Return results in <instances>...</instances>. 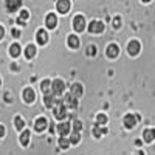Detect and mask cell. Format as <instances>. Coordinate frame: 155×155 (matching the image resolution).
I'll list each match as a JSON object with an SVG mask.
<instances>
[{
    "instance_id": "cell-1",
    "label": "cell",
    "mask_w": 155,
    "mask_h": 155,
    "mask_svg": "<svg viewBox=\"0 0 155 155\" xmlns=\"http://www.w3.org/2000/svg\"><path fill=\"white\" fill-rule=\"evenodd\" d=\"M54 118L56 120H64L67 116V110H65V107H64V104H62V99H54Z\"/></svg>"
},
{
    "instance_id": "cell-2",
    "label": "cell",
    "mask_w": 155,
    "mask_h": 155,
    "mask_svg": "<svg viewBox=\"0 0 155 155\" xmlns=\"http://www.w3.org/2000/svg\"><path fill=\"white\" fill-rule=\"evenodd\" d=\"M50 88H51V92H53V96L56 98V96L62 95V92H64V88H65V85H64V82H62L61 79H56V81L51 82Z\"/></svg>"
},
{
    "instance_id": "cell-3",
    "label": "cell",
    "mask_w": 155,
    "mask_h": 155,
    "mask_svg": "<svg viewBox=\"0 0 155 155\" xmlns=\"http://www.w3.org/2000/svg\"><path fill=\"white\" fill-rule=\"evenodd\" d=\"M73 27L76 31H84L85 30V19L82 16H76L73 20Z\"/></svg>"
},
{
    "instance_id": "cell-4",
    "label": "cell",
    "mask_w": 155,
    "mask_h": 155,
    "mask_svg": "<svg viewBox=\"0 0 155 155\" xmlns=\"http://www.w3.org/2000/svg\"><path fill=\"white\" fill-rule=\"evenodd\" d=\"M62 104H64V107H68V109H76V107H78V101H76V98H73L71 95H67L65 98L62 99Z\"/></svg>"
},
{
    "instance_id": "cell-5",
    "label": "cell",
    "mask_w": 155,
    "mask_h": 155,
    "mask_svg": "<svg viewBox=\"0 0 155 155\" xmlns=\"http://www.w3.org/2000/svg\"><path fill=\"white\" fill-rule=\"evenodd\" d=\"M88 31L90 33H102V31H104V23L95 20V22H92L88 25Z\"/></svg>"
},
{
    "instance_id": "cell-6",
    "label": "cell",
    "mask_w": 155,
    "mask_h": 155,
    "mask_svg": "<svg viewBox=\"0 0 155 155\" xmlns=\"http://www.w3.org/2000/svg\"><path fill=\"white\" fill-rule=\"evenodd\" d=\"M127 51H129V54H132V56L138 54V53H140V42L132 41L130 44L127 45Z\"/></svg>"
},
{
    "instance_id": "cell-7",
    "label": "cell",
    "mask_w": 155,
    "mask_h": 155,
    "mask_svg": "<svg viewBox=\"0 0 155 155\" xmlns=\"http://www.w3.org/2000/svg\"><path fill=\"white\" fill-rule=\"evenodd\" d=\"M137 116L135 115H126L124 116V126L127 127V129H132L135 124H137Z\"/></svg>"
},
{
    "instance_id": "cell-8",
    "label": "cell",
    "mask_w": 155,
    "mask_h": 155,
    "mask_svg": "<svg viewBox=\"0 0 155 155\" xmlns=\"http://www.w3.org/2000/svg\"><path fill=\"white\" fill-rule=\"evenodd\" d=\"M58 11L59 12H62V14H65V12H68V9H70V2L68 0H61V2H58Z\"/></svg>"
},
{
    "instance_id": "cell-9",
    "label": "cell",
    "mask_w": 155,
    "mask_h": 155,
    "mask_svg": "<svg viewBox=\"0 0 155 155\" xmlns=\"http://www.w3.org/2000/svg\"><path fill=\"white\" fill-rule=\"evenodd\" d=\"M45 25H47L50 30L56 28V25H58V19H56V16H54V14H48V16H47V20H45Z\"/></svg>"
},
{
    "instance_id": "cell-10",
    "label": "cell",
    "mask_w": 155,
    "mask_h": 155,
    "mask_svg": "<svg viewBox=\"0 0 155 155\" xmlns=\"http://www.w3.org/2000/svg\"><path fill=\"white\" fill-rule=\"evenodd\" d=\"M37 42L41 44V45H45V44L48 42V34H47V31H44V30H39V31H37Z\"/></svg>"
},
{
    "instance_id": "cell-11",
    "label": "cell",
    "mask_w": 155,
    "mask_h": 155,
    "mask_svg": "<svg viewBox=\"0 0 155 155\" xmlns=\"http://www.w3.org/2000/svg\"><path fill=\"white\" fill-rule=\"evenodd\" d=\"M58 132H59L62 137L68 135V132H70V124H68V123H61V124L58 126Z\"/></svg>"
},
{
    "instance_id": "cell-12",
    "label": "cell",
    "mask_w": 155,
    "mask_h": 155,
    "mask_svg": "<svg viewBox=\"0 0 155 155\" xmlns=\"http://www.w3.org/2000/svg\"><path fill=\"white\" fill-rule=\"evenodd\" d=\"M20 5H22L20 0H9V2H6V8H8L11 12H14L16 9H19Z\"/></svg>"
},
{
    "instance_id": "cell-13",
    "label": "cell",
    "mask_w": 155,
    "mask_h": 155,
    "mask_svg": "<svg viewBox=\"0 0 155 155\" xmlns=\"http://www.w3.org/2000/svg\"><path fill=\"white\" fill-rule=\"evenodd\" d=\"M118 51H120L118 45L112 44V45L107 47V56H109V58H116V56H118Z\"/></svg>"
},
{
    "instance_id": "cell-14",
    "label": "cell",
    "mask_w": 155,
    "mask_h": 155,
    "mask_svg": "<svg viewBox=\"0 0 155 155\" xmlns=\"http://www.w3.org/2000/svg\"><path fill=\"white\" fill-rule=\"evenodd\" d=\"M34 92H33V88H27V90H25V92H23V99H25V102H28V104H30V102H33L34 101Z\"/></svg>"
},
{
    "instance_id": "cell-15",
    "label": "cell",
    "mask_w": 155,
    "mask_h": 155,
    "mask_svg": "<svg viewBox=\"0 0 155 155\" xmlns=\"http://www.w3.org/2000/svg\"><path fill=\"white\" fill-rule=\"evenodd\" d=\"M47 124H48V121L45 120V118H39V120H36V130L37 132H42L44 130V129L47 127Z\"/></svg>"
},
{
    "instance_id": "cell-16",
    "label": "cell",
    "mask_w": 155,
    "mask_h": 155,
    "mask_svg": "<svg viewBox=\"0 0 155 155\" xmlns=\"http://www.w3.org/2000/svg\"><path fill=\"white\" fill-rule=\"evenodd\" d=\"M81 95H82V87L79 84H73V87H71V96L73 98H79Z\"/></svg>"
},
{
    "instance_id": "cell-17",
    "label": "cell",
    "mask_w": 155,
    "mask_h": 155,
    "mask_svg": "<svg viewBox=\"0 0 155 155\" xmlns=\"http://www.w3.org/2000/svg\"><path fill=\"white\" fill-rule=\"evenodd\" d=\"M9 53H11L12 58H17V56L20 54V45H19V44H12V45L9 47Z\"/></svg>"
},
{
    "instance_id": "cell-18",
    "label": "cell",
    "mask_w": 155,
    "mask_h": 155,
    "mask_svg": "<svg viewBox=\"0 0 155 155\" xmlns=\"http://www.w3.org/2000/svg\"><path fill=\"white\" fill-rule=\"evenodd\" d=\"M20 143H22L23 146H27V144L30 143V132H28V130H23V132H22V135H20Z\"/></svg>"
},
{
    "instance_id": "cell-19",
    "label": "cell",
    "mask_w": 155,
    "mask_h": 155,
    "mask_svg": "<svg viewBox=\"0 0 155 155\" xmlns=\"http://www.w3.org/2000/svg\"><path fill=\"white\" fill-rule=\"evenodd\" d=\"M34 54H36V47L34 45H28L27 50H25V56H27L28 59H31V58H34Z\"/></svg>"
},
{
    "instance_id": "cell-20",
    "label": "cell",
    "mask_w": 155,
    "mask_h": 155,
    "mask_svg": "<svg viewBox=\"0 0 155 155\" xmlns=\"http://www.w3.org/2000/svg\"><path fill=\"white\" fill-rule=\"evenodd\" d=\"M104 124H107V116L104 113H99L96 116V126H104Z\"/></svg>"
},
{
    "instance_id": "cell-21",
    "label": "cell",
    "mask_w": 155,
    "mask_h": 155,
    "mask_svg": "<svg viewBox=\"0 0 155 155\" xmlns=\"http://www.w3.org/2000/svg\"><path fill=\"white\" fill-rule=\"evenodd\" d=\"M45 106L47 107H53L54 106V96L51 95V93H48V95H45Z\"/></svg>"
},
{
    "instance_id": "cell-22",
    "label": "cell",
    "mask_w": 155,
    "mask_h": 155,
    "mask_svg": "<svg viewBox=\"0 0 155 155\" xmlns=\"http://www.w3.org/2000/svg\"><path fill=\"white\" fill-rule=\"evenodd\" d=\"M68 45L71 48H76L78 45H79V39H78L76 36H68Z\"/></svg>"
},
{
    "instance_id": "cell-23",
    "label": "cell",
    "mask_w": 155,
    "mask_h": 155,
    "mask_svg": "<svg viewBox=\"0 0 155 155\" xmlns=\"http://www.w3.org/2000/svg\"><path fill=\"white\" fill-rule=\"evenodd\" d=\"M14 126H16L17 130H22V129L25 127V123H23V120L20 118V116H16L14 118Z\"/></svg>"
},
{
    "instance_id": "cell-24",
    "label": "cell",
    "mask_w": 155,
    "mask_h": 155,
    "mask_svg": "<svg viewBox=\"0 0 155 155\" xmlns=\"http://www.w3.org/2000/svg\"><path fill=\"white\" fill-rule=\"evenodd\" d=\"M50 85H51V82H50V81H44V82L41 84V90H42V93H45V95H48V93H50Z\"/></svg>"
},
{
    "instance_id": "cell-25",
    "label": "cell",
    "mask_w": 155,
    "mask_h": 155,
    "mask_svg": "<svg viewBox=\"0 0 155 155\" xmlns=\"http://www.w3.org/2000/svg\"><path fill=\"white\" fill-rule=\"evenodd\" d=\"M68 140L65 138V137H61L59 138V146H61V149H68Z\"/></svg>"
},
{
    "instance_id": "cell-26",
    "label": "cell",
    "mask_w": 155,
    "mask_h": 155,
    "mask_svg": "<svg viewBox=\"0 0 155 155\" xmlns=\"http://www.w3.org/2000/svg\"><path fill=\"white\" fill-rule=\"evenodd\" d=\"M73 129H74V134H79V132L82 130V123H81L79 120H76V121L73 123Z\"/></svg>"
},
{
    "instance_id": "cell-27",
    "label": "cell",
    "mask_w": 155,
    "mask_h": 155,
    "mask_svg": "<svg viewBox=\"0 0 155 155\" xmlns=\"http://www.w3.org/2000/svg\"><path fill=\"white\" fill-rule=\"evenodd\" d=\"M153 135H155V132L152 130V129H149V130H146V132H144V135H143V137H144V140H146V141H152V140H153Z\"/></svg>"
},
{
    "instance_id": "cell-28",
    "label": "cell",
    "mask_w": 155,
    "mask_h": 155,
    "mask_svg": "<svg viewBox=\"0 0 155 155\" xmlns=\"http://www.w3.org/2000/svg\"><path fill=\"white\" fill-rule=\"evenodd\" d=\"M68 143H73V144H78V143H79V134H71V137H70V141H68Z\"/></svg>"
},
{
    "instance_id": "cell-29",
    "label": "cell",
    "mask_w": 155,
    "mask_h": 155,
    "mask_svg": "<svg viewBox=\"0 0 155 155\" xmlns=\"http://www.w3.org/2000/svg\"><path fill=\"white\" fill-rule=\"evenodd\" d=\"M101 135H102V129H99V126H96V124H95V127H93V137L99 138Z\"/></svg>"
},
{
    "instance_id": "cell-30",
    "label": "cell",
    "mask_w": 155,
    "mask_h": 155,
    "mask_svg": "<svg viewBox=\"0 0 155 155\" xmlns=\"http://www.w3.org/2000/svg\"><path fill=\"white\" fill-rule=\"evenodd\" d=\"M27 19H28V11H22V12H20V19H19V20H20V22H25Z\"/></svg>"
},
{
    "instance_id": "cell-31",
    "label": "cell",
    "mask_w": 155,
    "mask_h": 155,
    "mask_svg": "<svg viewBox=\"0 0 155 155\" xmlns=\"http://www.w3.org/2000/svg\"><path fill=\"white\" fill-rule=\"evenodd\" d=\"M120 23H121L120 17H116V19L113 20V27H115V28H120Z\"/></svg>"
},
{
    "instance_id": "cell-32",
    "label": "cell",
    "mask_w": 155,
    "mask_h": 155,
    "mask_svg": "<svg viewBox=\"0 0 155 155\" xmlns=\"http://www.w3.org/2000/svg\"><path fill=\"white\" fill-rule=\"evenodd\" d=\"M95 53H96V48L95 47H90L88 48V54H95Z\"/></svg>"
},
{
    "instance_id": "cell-33",
    "label": "cell",
    "mask_w": 155,
    "mask_h": 155,
    "mask_svg": "<svg viewBox=\"0 0 155 155\" xmlns=\"http://www.w3.org/2000/svg\"><path fill=\"white\" fill-rule=\"evenodd\" d=\"M11 33H12V36H14V37H20V31H17V30H12Z\"/></svg>"
},
{
    "instance_id": "cell-34",
    "label": "cell",
    "mask_w": 155,
    "mask_h": 155,
    "mask_svg": "<svg viewBox=\"0 0 155 155\" xmlns=\"http://www.w3.org/2000/svg\"><path fill=\"white\" fill-rule=\"evenodd\" d=\"M3 135H5V127H3V126H0V138H2Z\"/></svg>"
},
{
    "instance_id": "cell-35",
    "label": "cell",
    "mask_w": 155,
    "mask_h": 155,
    "mask_svg": "<svg viewBox=\"0 0 155 155\" xmlns=\"http://www.w3.org/2000/svg\"><path fill=\"white\" fill-rule=\"evenodd\" d=\"M3 33H5V31H3V28H2V27H0V39H2V37H3Z\"/></svg>"
},
{
    "instance_id": "cell-36",
    "label": "cell",
    "mask_w": 155,
    "mask_h": 155,
    "mask_svg": "<svg viewBox=\"0 0 155 155\" xmlns=\"http://www.w3.org/2000/svg\"><path fill=\"white\" fill-rule=\"evenodd\" d=\"M0 82H2V81H0Z\"/></svg>"
}]
</instances>
